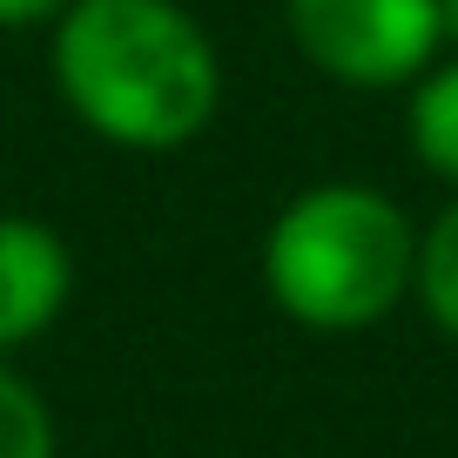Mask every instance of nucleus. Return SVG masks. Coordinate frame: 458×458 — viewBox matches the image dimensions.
<instances>
[{"label": "nucleus", "mask_w": 458, "mask_h": 458, "mask_svg": "<svg viewBox=\"0 0 458 458\" xmlns=\"http://www.w3.org/2000/svg\"><path fill=\"white\" fill-rule=\"evenodd\" d=\"M61 7H68V0H0V28H41Z\"/></svg>", "instance_id": "nucleus-8"}, {"label": "nucleus", "mask_w": 458, "mask_h": 458, "mask_svg": "<svg viewBox=\"0 0 458 458\" xmlns=\"http://www.w3.org/2000/svg\"><path fill=\"white\" fill-rule=\"evenodd\" d=\"M74 297V257L47 223L0 216V358L34 344Z\"/></svg>", "instance_id": "nucleus-4"}, {"label": "nucleus", "mask_w": 458, "mask_h": 458, "mask_svg": "<svg viewBox=\"0 0 458 458\" xmlns=\"http://www.w3.org/2000/svg\"><path fill=\"white\" fill-rule=\"evenodd\" d=\"M411 290L425 303V317L458 337V202L438 216V223L418 236V270H411Z\"/></svg>", "instance_id": "nucleus-6"}, {"label": "nucleus", "mask_w": 458, "mask_h": 458, "mask_svg": "<svg viewBox=\"0 0 458 458\" xmlns=\"http://www.w3.org/2000/svg\"><path fill=\"white\" fill-rule=\"evenodd\" d=\"M55 81L101 142L169 156L216 122L223 61L175 0H68L55 14Z\"/></svg>", "instance_id": "nucleus-1"}, {"label": "nucleus", "mask_w": 458, "mask_h": 458, "mask_svg": "<svg viewBox=\"0 0 458 458\" xmlns=\"http://www.w3.org/2000/svg\"><path fill=\"white\" fill-rule=\"evenodd\" d=\"M418 270L404 209L371 182H317L276 209L263 236L270 303L303 330H364L398 310Z\"/></svg>", "instance_id": "nucleus-2"}, {"label": "nucleus", "mask_w": 458, "mask_h": 458, "mask_svg": "<svg viewBox=\"0 0 458 458\" xmlns=\"http://www.w3.org/2000/svg\"><path fill=\"white\" fill-rule=\"evenodd\" d=\"M290 41L344 88H404L445 47L438 0H284Z\"/></svg>", "instance_id": "nucleus-3"}, {"label": "nucleus", "mask_w": 458, "mask_h": 458, "mask_svg": "<svg viewBox=\"0 0 458 458\" xmlns=\"http://www.w3.org/2000/svg\"><path fill=\"white\" fill-rule=\"evenodd\" d=\"M438 28H445V41L458 47V0H438Z\"/></svg>", "instance_id": "nucleus-9"}, {"label": "nucleus", "mask_w": 458, "mask_h": 458, "mask_svg": "<svg viewBox=\"0 0 458 458\" xmlns=\"http://www.w3.org/2000/svg\"><path fill=\"white\" fill-rule=\"evenodd\" d=\"M411 148L431 175L458 182V61L452 68H425L411 88Z\"/></svg>", "instance_id": "nucleus-5"}, {"label": "nucleus", "mask_w": 458, "mask_h": 458, "mask_svg": "<svg viewBox=\"0 0 458 458\" xmlns=\"http://www.w3.org/2000/svg\"><path fill=\"white\" fill-rule=\"evenodd\" d=\"M0 458H55V411L7 364H0Z\"/></svg>", "instance_id": "nucleus-7"}]
</instances>
